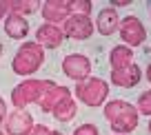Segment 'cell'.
Listing matches in <instances>:
<instances>
[{
	"label": "cell",
	"instance_id": "obj_13",
	"mask_svg": "<svg viewBox=\"0 0 151 135\" xmlns=\"http://www.w3.org/2000/svg\"><path fill=\"white\" fill-rule=\"evenodd\" d=\"M5 33L9 38H14V40L24 38L29 33L27 20H24L22 16H18V14H9V16H7V20H5Z\"/></svg>",
	"mask_w": 151,
	"mask_h": 135
},
{
	"label": "cell",
	"instance_id": "obj_2",
	"mask_svg": "<svg viewBox=\"0 0 151 135\" xmlns=\"http://www.w3.org/2000/svg\"><path fill=\"white\" fill-rule=\"evenodd\" d=\"M45 62V51L40 44L36 42H27L18 49V53L14 56V71L18 75H31L36 73Z\"/></svg>",
	"mask_w": 151,
	"mask_h": 135
},
{
	"label": "cell",
	"instance_id": "obj_10",
	"mask_svg": "<svg viewBox=\"0 0 151 135\" xmlns=\"http://www.w3.org/2000/svg\"><path fill=\"white\" fill-rule=\"evenodd\" d=\"M62 40H65V33H62V29H60V27H56V24L45 22L42 27L36 31V42L40 44V47L58 49V47L62 44Z\"/></svg>",
	"mask_w": 151,
	"mask_h": 135
},
{
	"label": "cell",
	"instance_id": "obj_23",
	"mask_svg": "<svg viewBox=\"0 0 151 135\" xmlns=\"http://www.w3.org/2000/svg\"><path fill=\"white\" fill-rule=\"evenodd\" d=\"M147 80L151 82V64H149V69H147Z\"/></svg>",
	"mask_w": 151,
	"mask_h": 135
},
{
	"label": "cell",
	"instance_id": "obj_3",
	"mask_svg": "<svg viewBox=\"0 0 151 135\" xmlns=\"http://www.w3.org/2000/svg\"><path fill=\"white\" fill-rule=\"evenodd\" d=\"M49 80H24L22 84L11 91V102L16 109H24L31 102H40V98L45 95V91L49 89Z\"/></svg>",
	"mask_w": 151,
	"mask_h": 135
},
{
	"label": "cell",
	"instance_id": "obj_27",
	"mask_svg": "<svg viewBox=\"0 0 151 135\" xmlns=\"http://www.w3.org/2000/svg\"><path fill=\"white\" fill-rule=\"evenodd\" d=\"M0 135H5V133H0Z\"/></svg>",
	"mask_w": 151,
	"mask_h": 135
},
{
	"label": "cell",
	"instance_id": "obj_17",
	"mask_svg": "<svg viewBox=\"0 0 151 135\" xmlns=\"http://www.w3.org/2000/svg\"><path fill=\"white\" fill-rule=\"evenodd\" d=\"M138 109H140L145 115H151V91H147V93L140 95V100H138Z\"/></svg>",
	"mask_w": 151,
	"mask_h": 135
},
{
	"label": "cell",
	"instance_id": "obj_21",
	"mask_svg": "<svg viewBox=\"0 0 151 135\" xmlns=\"http://www.w3.org/2000/svg\"><path fill=\"white\" fill-rule=\"evenodd\" d=\"M5 117H7V106H5V100L0 98V122L5 120Z\"/></svg>",
	"mask_w": 151,
	"mask_h": 135
},
{
	"label": "cell",
	"instance_id": "obj_7",
	"mask_svg": "<svg viewBox=\"0 0 151 135\" xmlns=\"http://www.w3.org/2000/svg\"><path fill=\"white\" fill-rule=\"evenodd\" d=\"M120 36H122V42L124 44H131V47H138L142 44L147 38V31L142 27V22L136 18V16H129V18L120 20Z\"/></svg>",
	"mask_w": 151,
	"mask_h": 135
},
{
	"label": "cell",
	"instance_id": "obj_9",
	"mask_svg": "<svg viewBox=\"0 0 151 135\" xmlns=\"http://www.w3.org/2000/svg\"><path fill=\"white\" fill-rule=\"evenodd\" d=\"M40 7H42V18L47 20L49 24L65 22L71 16V5L69 2H62V0H47V2H42Z\"/></svg>",
	"mask_w": 151,
	"mask_h": 135
},
{
	"label": "cell",
	"instance_id": "obj_22",
	"mask_svg": "<svg viewBox=\"0 0 151 135\" xmlns=\"http://www.w3.org/2000/svg\"><path fill=\"white\" fill-rule=\"evenodd\" d=\"M113 7H127L129 5V0H116V2H111Z\"/></svg>",
	"mask_w": 151,
	"mask_h": 135
},
{
	"label": "cell",
	"instance_id": "obj_14",
	"mask_svg": "<svg viewBox=\"0 0 151 135\" xmlns=\"http://www.w3.org/2000/svg\"><path fill=\"white\" fill-rule=\"evenodd\" d=\"M133 60V51L129 47H124V44H118L116 49H111V53H109V64H111V71L113 69H122V66L131 64Z\"/></svg>",
	"mask_w": 151,
	"mask_h": 135
},
{
	"label": "cell",
	"instance_id": "obj_12",
	"mask_svg": "<svg viewBox=\"0 0 151 135\" xmlns=\"http://www.w3.org/2000/svg\"><path fill=\"white\" fill-rule=\"evenodd\" d=\"M96 27H98V31L102 33V36H111L113 31H118V27H120V18H118V14H116V9L107 7V9L100 11Z\"/></svg>",
	"mask_w": 151,
	"mask_h": 135
},
{
	"label": "cell",
	"instance_id": "obj_24",
	"mask_svg": "<svg viewBox=\"0 0 151 135\" xmlns=\"http://www.w3.org/2000/svg\"><path fill=\"white\" fill-rule=\"evenodd\" d=\"M49 135H62V133H58V131H53V133H49Z\"/></svg>",
	"mask_w": 151,
	"mask_h": 135
},
{
	"label": "cell",
	"instance_id": "obj_8",
	"mask_svg": "<svg viewBox=\"0 0 151 135\" xmlns=\"http://www.w3.org/2000/svg\"><path fill=\"white\" fill-rule=\"evenodd\" d=\"M31 129H33V120L22 109H16L11 115L5 117V131L9 135H29Z\"/></svg>",
	"mask_w": 151,
	"mask_h": 135
},
{
	"label": "cell",
	"instance_id": "obj_5",
	"mask_svg": "<svg viewBox=\"0 0 151 135\" xmlns=\"http://www.w3.org/2000/svg\"><path fill=\"white\" fill-rule=\"evenodd\" d=\"M65 38H73V40H87V38L93 33V22H91L89 16L85 14H71L65 20V27H62Z\"/></svg>",
	"mask_w": 151,
	"mask_h": 135
},
{
	"label": "cell",
	"instance_id": "obj_18",
	"mask_svg": "<svg viewBox=\"0 0 151 135\" xmlns=\"http://www.w3.org/2000/svg\"><path fill=\"white\" fill-rule=\"evenodd\" d=\"M73 135H98V129H96L93 124H82V126L76 129Z\"/></svg>",
	"mask_w": 151,
	"mask_h": 135
},
{
	"label": "cell",
	"instance_id": "obj_20",
	"mask_svg": "<svg viewBox=\"0 0 151 135\" xmlns=\"http://www.w3.org/2000/svg\"><path fill=\"white\" fill-rule=\"evenodd\" d=\"M9 14V2H5V0H2V2H0V18H2V16H7Z\"/></svg>",
	"mask_w": 151,
	"mask_h": 135
},
{
	"label": "cell",
	"instance_id": "obj_11",
	"mask_svg": "<svg viewBox=\"0 0 151 135\" xmlns=\"http://www.w3.org/2000/svg\"><path fill=\"white\" fill-rule=\"evenodd\" d=\"M140 75H142V71L131 62V64L122 66V69H113L111 71V82L116 84V86L129 89V86H136V84L140 82Z\"/></svg>",
	"mask_w": 151,
	"mask_h": 135
},
{
	"label": "cell",
	"instance_id": "obj_6",
	"mask_svg": "<svg viewBox=\"0 0 151 135\" xmlns=\"http://www.w3.org/2000/svg\"><path fill=\"white\" fill-rule=\"evenodd\" d=\"M62 71H65V75H69L71 80L82 82V80L89 78L91 62H89V58L82 56V53H71V56H67L65 62H62Z\"/></svg>",
	"mask_w": 151,
	"mask_h": 135
},
{
	"label": "cell",
	"instance_id": "obj_1",
	"mask_svg": "<svg viewBox=\"0 0 151 135\" xmlns=\"http://www.w3.org/2000/svg\"><path fill=\"white\" fill-rule=\"evenodd\" d=\"M104 117L109 120L111 129L116 133H131L138 126V111L133 104L122 102V100H113L107 102L104 106Z\"/></svg>",
	"mask_w": 151,
	"mask_h": 135
},
{
	"label": "cell",
	"instance_id": "obj_19",
	"mask_svg": "<svg viewBox=\"0 0 151 135\" xmlns=\"http://www.w3.org/2000/svg\"><path fill=\"white\" fill-rule=\"evenodd\" d=\"M51 131L47 129V126H42V124H33V129L29 131V135H49Z\"/></svg>",
	"mask_w": 151,
	"mask_h": 135
},
{
	"label": "cell",
	"instance_id": "obj_16",
	"mask_svg": "<svg viewBox=\"0 0 151 135\" xmlns=\"http://www.w3.org/2000/svg\"><path fill=\"white\" fill-rule=\"evenodd\" d=\"M69 5H71V14L89 16V11H91V2L89 0H73V2H69Z\"/></svg>",
	"mask_w": 151,
	"mask_h": 135
},
{
	"label": "cell",
	"instance_id": "obj_25",
	"mask_svg": "<svg viewBox=\"0 0 151 135\" xmlns=\"http://www.w3.org/2000/svg\"><path fill=\"white\" fill-rule=\"evenodd\" d=\"M0 56H2V47H0Z\"/></svg>",
	"mask_w": 151,
	"mask_h": 135
},
{
	"label": "cell",
	"instance_id": "obj_26",
	"mask_svg": "<svg viewBox=\"0 0 151 135\" xmlns=\"http://www.w3.org/2000/svg\"><path fill=\"white\" fill-rule=\"evenodd\" d=\"M149 131H151V122H149Z\"/></svg>",
	"mask_w": 151,
	"mask_h": 135
},
{
	"label": "cell",
	"instance_id": "obj_15",
	"mask_svg": "<svg viewBox=\"0 0 151 135\" xmlns=\"http://www.w3.org/2000/svg\"><path fill=\"white\" fill-rule=\"evenodd\" d=\"M36 7H40V2H36V0H20V2H9V14H33L36 11Z\"/></svg>",
	"mask_w": 151,
	"mask_h": 135
},
{
	"label": "cell",
	"instance_id": "obj_4",
	"mask_svg": "<svg viewBox=\"0 0 151 135\" xmlns=\"http://www.w3.org/2000/svg\"><path fill=\"white\" fill-rule=\"evenodd\" d=\"M107 95H109V86L100 78H87V80L76 84V98L82 100L87 106H100V104H104Z\"/></svg>",
	"mask_w": 151,
	"mask_h": 135
}]
</instances>
